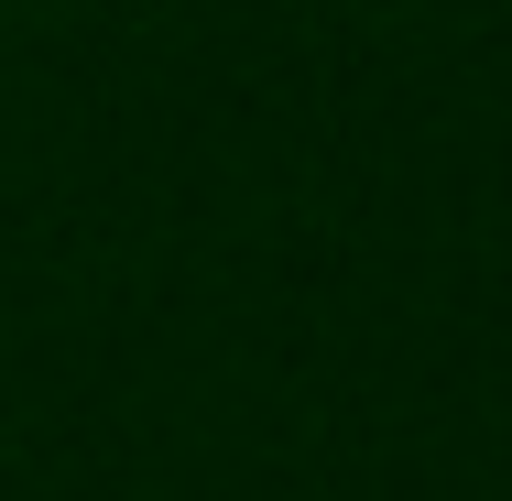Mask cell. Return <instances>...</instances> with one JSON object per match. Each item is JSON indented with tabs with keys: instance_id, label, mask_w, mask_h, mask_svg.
<instances>
[]
</instances>
